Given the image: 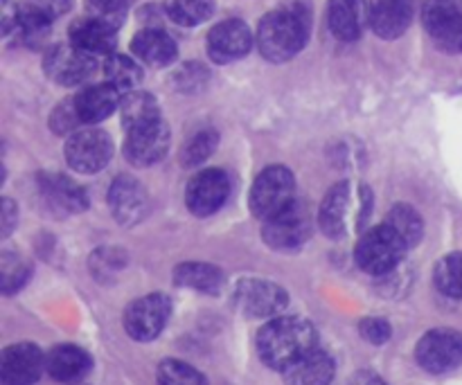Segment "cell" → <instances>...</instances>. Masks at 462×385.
Returning <instances> with one entry per match:
<instances>
[{
  "instance_id": "1",
  "label": "cell",
  "mask_w": 462,
  "mask_h": 385,
  "mask_svg": "<svg viewBox=\"0 0 462 385\" xmlns=\"http://www.w3.org/2000/svg\"><path fill=\"white\" fill-rule=\"evenodd\" d=\"M316 350V329L298 316H278L257 334L260 359L273 370L291 368L296 361Z\"/></svg>"
},
{
  "instance_id": "2",
  "label": "cell",
  "mask_w": 462,
  "mask_h": 385,
  "mask_svg": "<svg viewBox=\"0 0 462 385\" xmlns=\"http://www.w3.org/2000/svg\"><path fill=\"white\" fill-rule=\"evenodd\" d=\"M310 36V18L302 7H284L266 14L257 27V48L269 61L282 63L296 57Z\"/></svg>"
},
{
  "instance_id": "3",
  "label": "cell",
  "mask_w": 462,
  "mask_h": 385,
  "mask_svg": "<svg viewBox=\"0 0 462 385\" xmlns=\"http://www.w3.org/2000/svg\"><path fill=\"white\" fill-rule=\"evenodd\" d=\"M406 243L386 224L368 230L356 243V264L370 275H383L395 269L406 252Z\"/></svg>"
},
{
  "instance_id": "4",
  "label": "cell",
  "mask_w": 462,
  "mask_h": 385,
  "mask_svg": "<svg viewBox=\"0 0 462 385\" xmlns=\"http://www.w3.org/2000/svg\"><path fill=\"white\" fill-rule=\"evenodd\" d=\"M296 180L287 167H269L251 189V210L262 221L271 219L296 201Z\"/></svg>"
},
{
  "instance_id": "5",
  "label": "cell",
  "mask_w": 462,
  "mask_h": 385,
  "mask_svg": "<svg viewBox=\"0 0 462 385\" xmlns=\"http://www.w3.org/2000/svg\"><path fill=\"white\" fill-rule=\"evenodd\" d=\"M422 21L438 48L462 52V0H427Z\"/></svg>"
},
{
  "instance_id": "6",
  "label": "cell",
  "mask_w": 462,
  "mask_h": 385,
  "mask_svg": "<svg viewBox=\"0 0 462 385\" xmlns=\"http://www.w3.org/2000/svg\"><path fill=\"white\" fill-rule=\"evenodd\" d=\"M289 305V296L280 284L266 280H242L235 289V307L248 318H278Z\"/></svg>"
},
{
  "instance_id": "7",
  "label": "cell",
  "mask_w": 462,
  "mask_h": 385,
  "mask_svg": "<svg viewBox=\"0 0 462 385\" xmlns=\"http://www.w3.org/2000/svg\"><path fill=\"white\" fill-rule=\"evenodd\" d=\"M415 359L427 372L445 374L462 365V334L454 329H433L418 343Z\"/></svg>"
},
{
  "instance_id": "8",
  "label": "cell",
  "mask_w": 462,
  "mask_h": 385,
  "mask_svg": "<svg viewBox=\"0 0 462 385\" xmlns=\"http://www.w3.org/2000/svg\"><path fill=\"white\" fill-rule=\"evenodd\" d=\"M171 314V302L167 296L153 293V296L138 298L131 302L125 311V329L134 341L147 343L153 341L165 329Z\"/></svg>"
},
{
  "instance_id": "9",
  "label": "cell",
  "mask_w": 462,
  "mask_h": 385,
  "mask_svg": "<svg viewBox=\"0 0 462 385\" xmlns=\"http://www.w3.org/2000/svg\"><path fill=\"white\" fill-rule=\"evenodd\" d=\"M264 242L275 251H293L302 246L311 233L310 210L302 203L293 201L275 216L264 221Z\"/></svg>"
},
{
  "instance_id": "10",
  "label": "cell",
  "mask_w": 462,
  "mask_h": 385,
  "mask_svg": "<svg viewBox=\"0 0 462 385\" xmlns=\"http://www.w3.org/2000/svg\"><path fill=\"white\" fill-rule=\"evenodd\" d=\"M113 156V142L104 131L81 129L70 135L66 144V160L79 174H95L104 170Z\"/></svg>"
},
{
  "instance_id": "11",
  "label": "cell",
  "mask_w": 462,
  "mask_h": 385,
  "mask_svg": "<svg viewBox=\"0 0 462 385\" xmlns=\"http://www.w3.org/2000/svg\"><path fill=\"white\" fill-rule=\"evenodd\" d=\"M230 194V180L221 170H203L189 180L185 201L192 215L210 216L226 203Z\"/></svg>"
},
{
  "instance_id": "12",
  "label": "cell",
  "mask_w": 462,
  "mask_h": 385,
  "mask_svg": "<svg viewBox=\"0 0 462 385\" xmlns=\"http://www.w3.org/2000/svg\"><path fill=\"white\" fill-rule=\"evenodd\" d=\"M45 72L61 86H77L95 72V57L72 43L57 45L45 54Z\"/></svg>"
},
{
  "instance_id": "13",
  "label": "cell",
  "mask_w": 462,
  "mask_h": 385,
  "mask_svg": "<svg viewBox=\"0 0 462 385\" xmlns=\"http://www.w3.org/2000/svg\"><path fill=\"white\" fill-rule=\"evenodd\" d=\"M45 370V356L32 343L9 345L0 356L3 385H34Z\"/></svg>"
},
{
  "instance_id": "14",
  "label": "cell",
  "mask_w": 462,
  "mask_h": 385,
  "mask_svg": "<svg viewBox=\"0 0 462 385\" xmlns=\"http://www.w3.org/2000/svg\"><path fill=\"white\" fill-rule=\"evenodd\" d=\"M171 135L170 129L162 120L149 122V124L138 126V129H131L126 135L125 153L129 158V162L138 167H147L158 162L161 158H165L167 149H170Z\"/></svg>"
},
{
  "instance_id": "15",
  "label": "cell",
  "mask_w": 462,
  "mask_h": 385,
  "mask_svg": "<svg viewBox=\"0 0 462 385\" xmlns=\"http://www.w3.org/2000/svg\"><path fill=\"white\" fill-rule=\"evenodd\" d=\"M253 48V32L244 21H221L208 34V54L217 63H233L244 59Z\"/></svg>"
},
{
  "instance_id": "16",
  "label": "cell",
  "mask_w": 462,
  "mask_h": 385,
  "mask_svg": "<svg viewBox=\"0 0 462 385\" xmlns=\"http://www.w3.org/2000/svg\"><path fill=\"white\" fill-rule=\"evenodd\" d=\"M415 16V0H370L368 23L382 39H397Z\"/></svg>"
},
{
  "instance_id": "17",
  "label": "cell",
  "mask_w": 462,
  "mask_h": 385,
  "mask_svg": "<svg viewBox=\"0 0 462 385\" xmlns=\"http://www.w3.org/2000/svg\"><path fill=\"white\" fill-rule=\"evenodd\" d=\"M108 206L120 224L134 225L147 215V192L129 176H120L108 189Z\"/></svg>"
},
{
  "instance_id": "18",
  "label": "cell",
  "mask_w": 462,
  "mask_h": 385,
  "mask_svg": "<svg viewBox=\"0 0 462 385\" xmlns=\"http://www.w3.org/2000/svg\"><path fill=\"white\" fill-rule=\"evenodd\" d=\"M117 27H113L111 23L102 21V18L86 16L81 21H77L70 27V43L75 48L84 50V52L93 54H108L111 57L113 48L117 43Z\"/></svg>"
},
{
  "instance_id": "19",
  "label": "cell",
  "mask_w": 462,
  "mask_h": 385,
  "mask_svg": "<svg viewBox=\"0 0 462 385\" xmlns=\"http://www.w3.org/2000/svg\"><path fill=\"white\" fill-rule=\"evenodd\" d=\"M328 23L338 41H356L368 23L365 0H329Z\"/></svg>"
},
{
  "instance_id": "20",
  "label": "cell",
  "mask_w": 462,
  "mask_h": 385,
  "mask_svg": "<svg viewBox=\"0 0 462 385\" xmlns=\"http://www.w3.org/2000/svg\"><path fill=\"white\" fill-rule=\"evenodd\" d=\"M90 368V356L75 345H59L45 356V372L59 383H79Z\"/></svg>"
},
{
  "instance_id": "21",
  "label": "cell",
  "mask_w": 462,
  "mask_h": 385,
  "mask_svg": "<svg viewBox=\"0 0 462 385\" xmlns=\"http://www.w3.org/2000/svg\"><path fill=\"white\" fill-rule=\"evenodd\" d=\"M120 90L111 84H95L81 90L75 97L77 113H79L81 124H97L106 120L117 106H120Z\"/></svg>"
},
{
  "instance_id": "22",
  "label": "cell",
  "mask_w": 462,
  "mask_h": 385,
  "mask_svg": "<svg viewBox=\"0 0 462 385\" xmlns=\"http://www.w3.org/2000/svg\"><path fill=\"white\" fill-rule=\"evenodd\" d=\"M350 207H352V194L350 185L341 183L332 188L325 197L323 206H320V228L328 237L341 239L347 230V219H350Z\"/></svg>"
},
{
  "instance_id": "23",
  "label": "cell",
  "mask_w": 462,
  "mask_h": 385,
  "mask_svg": "<svg viewBox=\"0 0 462 385\" xmlns=\"http://www.w3.org/2000/svg\"><path fill=\"white\" fill-rule=\"evenodd\" d=\"M41 192L43 198L50 203L52 210L61 212H81L88 206L86 192L77 183L61 174H45L41 176Z\"/></svg>"
},
{
  "instance_id": "24",
  "label": "cell",
  "mask_w": 462,
  "mask_h": 385,
  "mask_svg": "<svg viewBox=\"0 0 462 385\" xmlns=\"http://www.w3.org/2000/svg\"><path fill=\"white\" fill-rule=\"evenodd\" d=\"M334 379V361L316 347L300 361L284 370L287 385H329Z\"/></svg>"
},
{
  "instance_id": "25",
  "label": "cell",
  "mask_w": 462,
  "mask_h": 385,
  "mask_svg": "<svg viewBox=\"0 0 462 385\" xmlns=\"http://www.w3.org/2000/svg\"><path fill=\"white\" fill-rule=\"evenodd\" d=\"M131 50L140 61L147 66L162 68L170 66L176 59V43L170 34L162 30H143L131 41Z\"/></svg>"
},
{
  "instance_id": "26",
  "label": "cell",
  "mask_w": 462,
  "mask_h": 385,
  "mask_svg": "<svg viewBox=\"0 0 462 385\" xmlns=\"http://www.w3.org/2000/svg\"><path fill=\"white\" fill-rule=\"evenodd\" d=\"M174 282L179 287L192 289V291L215 296L224 287V273L217 266L203 264V261H188V264L176 266Z\"/></svg>"
},
{
  "instance_id": "27",
  "label": "cell",
  "mask_w": 462,
  "mask_h": 385,
  "mask_svg": "<svg viewBox=\"0 0 462 385\" xmlns=\"http://www.w3.org/2000/svg\"><path fill=\"white\" fill-rule=\"evenodd\" d=\"M120 111L122 122H125V126L129 131L149 124V122L161 120L156 99L149 93H143V90H131V93H126L120 102Z\"/></svg>"
},
{
  "instance_id": "28",
  "label": "cell",
  "mask_w": 462,
  "mask_h": 385,
  "mask_svg": "<svg viewBox=\"0 0 462 385\" xmlns=\"http://www.w3.org/2000/svg\"><path fill=\"white\" fill-rule=\"evenodd\" d=\"M104 75H106V84H111L113 88L120 93H131L143 79V68L125 54H111L104 63Z\"/></svg>"
},
{
  "instance_id": "29",
  "label": "cell",
  "mask_w": 462,
  "mask_h": 385,
  "mask_svg": "<svg viewBox=\"0 0 462 385\" xmlns=\"http://www.w3.org/2000/svg\"><path fill=\"white\" fill-rule=\"evenodd\" d=\"M167 16L185 27L206 23L215 12V0H165Z\"/></svg>"
},
{
  "instance_id": "30",
  "label": "cell",
  "mask_w": 462,
  "mask_h": 385,
  "mask_svg": "<svg viewBox=\"0 0 462 385\" xmlns=\"http://www.w3.org/2000/svg\"><path fill=\"white\" fill-rule=\"evenodd\" d=\"M388 228L395 230L402 239H404L406 246H415L420 243L424 233V224H422V216H420L418 210H413L411 206H397L388 212V219H386Z\"/></svg>"
},
{
  "instance_id": "31",
  "label": "cell",
  "mask_w": 462,
  "mask_h": 385,
  "mask_svg": "<svg viewBox=\"0 0 462 385\" xmlns=\"http://www.w3.org/2000/svg\"><path fill=\"white\" fill-rule=\"evenodd\" d=\"M158 385H208V381L192 365L167 359L158 365Z\"/></svg>"
},
{
  "instance_id": "32",
  "label": "cell",
  "mask_w": 462,
  "mask_h": 385,
  "mask_svg": "<svg viewBox=\"0 0 462 385\" xmlns=\"http://www.w3.org/2000/svg\"><path fill=\"white\" fill-rule=\"evenodd\" d=\"M436 287L445 296L462 298V252H454L438 264Z\"/></svg>"
},
{
  "instance_id": "33",
  "label": "cell",
  "mask_w": 462,
  "mask_h": 385,
  "mask_svg": "<svg viewBox=\"0 0 462 385\" xmlns=\"http://www.w3.org/2000/svg\"><path fill=\"white\" fill-rule=\"evenodd\" d=\"M217 140L219 138H217L215 131L210 129L194 133L183 149V165L194 167V165H201L203 160H208V158L212 156V151H215Z\"/></svg>"
},
{
  "instance_id": "34",
  "label": "cell",
  "mask_w": 462,
  "mask_h": 385,
  "mask_svg": "<svg viewBox=\"0 0 462 385\" xmlns=\"http://www.w3.org/2000/svg\"><path fill=\"white\" fill-rule=\"evenodd\" d=\"M27 275H30V266L12 252H3L0 257V282H3L5 293H14L25 284Z\"/></svg>"
},
{
  "instance_id": "35",
  "label": "cell",
  "mask_w": 462,
  "mask_h": 385,
  "mask_svg": "<svg viewBox=\"0 0 462 385\" xmlns=\"http://www.w3.org/2000/svg\"><path fill=\"white\" fill-rule=\"evenodd\" d=\"M70 9V0H23L18 12L27 14V16H36L41 21H57L59 16Z\"/></svg>"
},
{
  "instance_id": "36",
  "label": "cell",
  "mask_w": 462,
  "mask_h": 385,
  "mask_svg": "<svg viewBox=\"0 0 462 385\" xmlns=\"http://www.w3.org/2000/svg\"><path fill=\"white\" fill-rule=\"evenodd\" d=\"M134 0H88L90 16L102 18V21L111 23L113 27H120L122 18L126 16Z\"/></svg>"
},
{
  "instance_id": "37",
  "label": "cell",
  "mask_w": 462,
  "mask_h": 385,
  "mask_svg": "<svg viewBox=\"0 0 462 385\" xmlns=\"http://www.w3.org/2000/svg\"><path fill=\"white\" fill-rule=\"evenodd\" d=\"M77 124H81L79 120V113H77L75 106V97L68 99V102L59 104L52 113V129L57 133H72Z\"/></svg>"
},
{
  "instance_id": "38",
  "label": "cell",
  "mask_w": 462,
  "mask_h": 385,
  "mask_svg": "<svg viewBox=\"0 0 462 385\" xmlns=\"http://www.w3.org/2000/svg\"><path fill=\"white\" fill-rule=\"evenodd\" d=\"M359 334L373 345H383L391 338V325L383 318H365L361 320Z\"/></svg>"
},
{
  "instance_id": "39",
  "label": "cell",
  "mask_w": 462,
  "mask_h": 385,
  "mask_svg": "<svg viewBox=\"0 0 462 385\" xmlns=\"http://www.w3.org/2000/svg\"><path fill=\"white\" fill-rule=\"evenodd\" d=\"M16 207H14V203L9 201V198H5L3 201V234L7 237L9 233H12L14 224H16Z\"/></svg>"
},
{
  "instance_id": "40",
  "label": "cell",
  "mask_w": 462,
  "mask_h": 385,
  "mask_svg": "<svg viewBox=\"0 0 462 385\" xmlns=\"http://www.w3.org/2000/svg\"><path fill=\"white\" fill-rule=\"evenodd\" d=\"M350 385H386V383H383L382 379L377 377V374L359 372V374H355V377H352Z\"/></svg>"
}]
</instances>
